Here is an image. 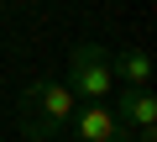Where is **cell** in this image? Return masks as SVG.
<instances>
[{
  "mask_svg": "<svg viewBox=\"0 0 157 142\" xmlns=\"http://www.w3.org/2000/svg\"><path fill=\"white\" fill-rule=\"evenodd\" d=\"M73 111H78V95L63 84V79H32L26 90H21V100H16V132L26 137V142H58V137H68V121H73Z\"/></svg>",
  "mask_w": 157,
  "mask_h": 142,
  "instance_id": "1",
  "label": "cell"
},
{
  "mask_svg": "<svg viewBox=\"0 0 157 142\" xmlns=\"http://www.w3.org/2000/svg\"><path fill=\"white\" fill-rule=\"evenodd\" d=\"M78 100H110L115 74H110V47L105 42H73L68 53V79H63Z\"/></svg>",
  "mask_w": 157,
  "mask_h": 142,
  "instance_id": "2",
  "label": "cell"
},
{
  "mask_svg": "<svg viewBox=\"0 0 157 142\" xmlns=\"http://www.w3.org/2000/svg\"><path fill=\"white\" fill-rule=\"evenodd\" d=\"M110 111H115L121 126H131L136 142H157V95H152V84H115Z\"/></svg>",
  "mask_w": 157,
  "mask_h": 142,
  "instance_id": "3",
  "label": "cell"
},
{
  "mask_svg": "<svg viewBox=\"0 0 157 142\" xmlns=\"http://www.w3.org/2000/svg\"><path fill=\"white\" fill-rule=\"evenodd\" d=\"M68 137H73V142H136L131 126L115 121L110 100H78V111H73V121H68Z\"/></svg>",
  "mask_w": 157,
  "mask_h": 142,
  "instance_id": "4",
  "label": "cell"
},
{
  "mask_svg": "<svg viewBox=\"0 0 157 142\" xmlns=\"http://www.w3.org/2000/svg\"><path fill=\"white\" fill-rule=\"evenodd\" d=\"M110 74H115V84H152V53L147 47L110 53Z\"/></svg>",
  "mask_w": 157,
  "mask_h": 142,
  "instance_id": "5",
  "label": "cell"
},
{
  "mask_svg": "<svg viewBox=\"0 0 157 142\" xmlns=\"http://www.w3.org/2000/svg\"><path fill=\"white\" fill-rule=\"evenodd\" d=\"M6 6H11V0H0V11H6Z\"/></svg>",
  "mask_w": 157,
  "mask_h": 142,
  "instance_id": "6",
  "label": "cell"
}]
</instances>
